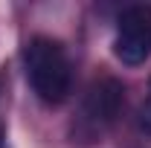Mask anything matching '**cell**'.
I'll return each mask as SVG.
<instances>
[{
	"instance_id": "6da1fadb",
	"label": "cell",
	"mask_w": 151,
	"mask_h": 148,
	"mask_svg": "<svg viewBox=\"0 0 151 148\" xmlns=\"http://www.w3.org/2000/svg\"><path fill=\"white\" fill-rule=\"evenodd\" d=\"M23 70L44 105H61L73 90V64L67 50L52 38L38 35L23 47Z\"/></svg>"
},
{
	"instance_id": "7a4b0ae2",
	"label": "cell",
	"mask_w": 151,
	"mask_h": 148,
	"mask_svg": "<svg viewBox=\"0 0 151 148\" xmlns=\"http://www.w3.org/2000/svg\"><path fill=\"white\" fill-rule=\"evenodd\" d=\"M122 84L116 78H96L78 102L73 122H70V142L76 148H90L105 139L122 111Z\"/></svg>"
},
{
	"instance_id": "3957f363",
	"label": "cell",
	"mask_w": 151,
	"mask_h": 148,
	"mask_svg": "<svg viewBox=\"0 0 151 148\" xmlns=\"http://www.w3.org/2000/svg\"><path fill=\"white\" fill-rule=\"evenodd\" d=\"M113 55L128 67L145 64L151 55V6H128L116 20Z\"/></svg>"
},
{
	"instance_id": "277c9868",
	"label": "cell",
	"mask_w": 151,
	"mask_h": 148,
	"mask_svg": "<svg viewBox=\"0 0 151 148\" xmlns=\"http://www.w3.org/2000/svg\"><path fill=\"white\" fill-rule=\"evenodd\" d=\"M139 131L151 137V78H148V90L142 99V108H139Z\"/></svg>"
},
{
	"instance_id": "5b68a950",
	"label": "cell",
	"mask_w": 151,
	"mask_h": 148,
	"mask_svg": "<svg viewBox=\"0 0 151 148\" xmlns=\"http://www.w3.org/2000/svg\"><path fill=\"white\" fill-rule=\"evenodd\" d=\"M0 148H3V137H0Z\"/></svg>"
}]
</instances>
